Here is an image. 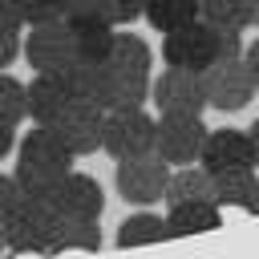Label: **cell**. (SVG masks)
Masks as SVG:
<instances>
[{
    "label": "cell",
    "mask_w": 259,
    "mask_h": 259,
    "mask_svg": "<svg viewBox=\"0 0 259 259\" xmlns=\"http://www.w3.org/2000/svg\"><path fill=\"white\" fill-rule=\"evenodd\" d=\"M198 162L206 170H223V166H255V150H251V138L247 130H206V142H202V154Z\"/></svg>",
    "instance_id": "cell-14"
},
{
    "label": "cell",
    "mask_w": 259,
    "mask_h": 259,
    "mask_svg": "<svg viewBox=\"0 0 259 259\" xmlns=\"http://www.w3.org/2000/svg\"><path fill=\"white\" fill-rule=\"evenodd\" d=\"M202 89H206V105L219 109V113H239L251 105L255 97V81L243 65V57H231V61H210L202 69Z\"/></svg>",
    "instance_id": "cell-9"
},
{
    "label": "cell",
    "mask_w": 259,
    "mask_h": 259,
    "mask_svg": "<svg viewBox=\"0 0 259 259\" xmlns=\"http://www.w3.org/2000/svg\"><path fill=\"white\" fill-rule=\"evenodd\" d=\"M12 150H16V125L0 121V158H8Z\"/></svg>",
    "instance_id": "cell-29"
},
{
    "label": "cell",
    "mask_w": 259,
    "mask_h": 259,
    "mask_svg": "<svg viewBox=\"0 0 259 259\" xmlns=\"http://www.w3.org/2000/svg\"><path fill=\"white\" fill-rule=\"evenodd\" d=\"M45 198H49V206H53L57 214L101 219V210H105V190H101V182H97L93 174H77V170H69Z\"/></svg>",
    "instance_id": "cell-12"
},
{
    "label": "cell",
    "mask_w": 259,
    "mask_h": 259,
    "mask_svg": "<svg viewBox=\"0 0 259 259\" xmlns=\"http://www.w3.org/2000/svg\"><path fill=\"white\" fill-rule=\"evenodd\" d=\"M49 130L65 142V150H69L73 158L93 154V150H101L105 109H101V105H93V101H85V97H73V101H69V105L49 121Z\"/></svg>",
    "instance_id": "cell-11"
},
{
    "label": "cell",
    "mask_w": 259,
    "mask_h": 259,
    "mask_svg": "<svg viewBox=\"0 0 259 259\" xmlns=\"http://www.w3.org/2000/svg\"><path fill=\"white\" fill-rule=\"evenodd\" d=\"M69 170H73V154L65 150V142L49 125L32 121V130L16 142V170L12 174H16L20 190L32 198H45Z\"/></svg>",
    "instance_id": "cell-1"
},
{
    "label": "cell",
    "mask_w": 259,
    "mask_h": 259,
    "mask_svg": "<svg viewBox=\"0 0 259 259\" xmlns=\"http://www.w3.org/2000/svg\"><path fill=\"white\" fill-rule=\"evenodd\" d=\"M73 97H77V85L69 73H36L28 85V117L36 125H49Z\"/></svg>",
    "instance_id": "cell-13"
},
{
    "label": "cell",
    "mask_w": 259,
    "mask_h": 259,
    "mask_svg": "<svg viewBox=\"0 0 259 259\" xmlns=\"http://www.w3.org/2000/svg\"><path fill=\"white\" fill-rule=\"evenodd\" d=\"M194 198H210L214 202V182H210V170L198 162H190V166H178V170H170V182H166V194H162V202L166 206H174V202H194Z\"/></svg>",
    "instance_id": "cell-17"
},
{
    "label": "cell",
    "mask_w": 259,
    "mask_h": 259,
    "mask_svg": "<svg viewBox=\"0 0 259 259\" xmlns=\"http://www.w3.org/2000/svg\"><path fill=\"white\" fill-rule=\"evenodd\" d=\"M20 49H24L20 32H8V28H0V69H8V65L20 57Z\"/></svg>",
    "instance_id": "cell-26"
},
{
    "label": "cell",
    "mask_w": 259,
    "mask_h": 259,
    "mask_svg": "<svg viewBox=\"0 0 259 259\" xmlns=\"http://www.w3.org/2000/svg\"><path fill=\"white\" fill-rule=\"evenodd\" d=\"M57 219H61V214L49 206V198H32V194H24V198L0 219L4 247L16 251V255H49Z\"/></svg>",
    "instance_id": "cell-3"
},
{
    "label": "cell",
    "mask_w": 259,
    "mask_h": 259,
    "mask_svg": "<svg viewBox=\"0 0 259 259\" xmlns=\"http://www.w3.org/2000/svg\"><path fill=\"white\" fill-rule=\"evenodd\" d=\"M105 61L117 77V105H146L150 101V77H154L150 45L134 32H113Z\"/></svg>",
    "instance_id": "cell-2"
},
{
    "label": "cell",
    "mask_w": 259,
    "mask_h": 259,
    "mask_svg": "<svg viewBox=\"0 0 259 259\" xmlns=\"http://www.w3.org/2000/svg\"><path fill=\"white\" fill-rule=\"evenodd\" d=\"M24 24H45V20H61L69 12V0H16Z\"/></svg>",
    "instance_id": "cell-23"
},
{
    "label": "cell",
    "mask_w": 259,
    "mask_h": 259,
    "mask_svg": "<svg viewBox=\"0 0 259 259\" xmlns=\"http://www.w3.org/2000/svg\"><path fill=\"white\" fill-rule=\"evenodd\" d=\"M0 28H8V32H20L24 28V16H20V4L16 0H0Z\"/></svg>",
    "instance_id": "cell-27"
},
{
    "label": "cell",
    "mask_w": 259,
    "mask_h": 259,
    "mask_svg": "<svg viewBox=\"0 0 259 259\" xmlns=\"http://www.w3.org/2000/svg\"><path fill=\"white\" fill-rule=\"evenodd\" d=\"M170 162H162L154 150L150 154H134V158H117V194L134 206H150V202H162L166 194V182H170Z\"/></svg>",
    "instance_id": "cell-6"
},
{
    "label": "cell",
    "mask_w": 259,
    "mask_h": 259,
    "mask_svg": "<svg viewBox=\"0 0 259 259\" xmlns=\"http://www.w3.org/2000/svg\"><path fill=\"white\" fill-rule=\"evenodd\" d=\"M61 251H101V227H97V219L61 214L57 227H53L49 255H61Z\"/></svg>",
    "instance_id": "cell-16"
},
{
    "label": "cell",
    "mask_w": 259,
    "mask_h": 259,
    "mask_svg": "<svg viewBox=\"0 0 259 259\" xmlns=\"http://www.w3.org/2000/svg\"><path fill=\"white\" fill-rule=\"evenodd\" d=\"M243 210H247V214H259V178H255V190H251V198H247Z\"/></svg>",
    "instance_id": "cell-30"
},
{
    "label": "cell",
    "mask_w": 259,
    "mask_h": 259,
    "mask_svg": "<svg viewBox=\"0 0 259 259\" xmlns=\"http://www.w3.org/2000/svg\"><path fill=\"white\" fill-rule=\"evenodd\" d=\"M150 101L158 113H198L202 117V109H206L202 73L166 65L158 77H150Z\"/></svg>",
    "instance_id": "cell-10"
},
{
    "label": "cell",
    "mask_w": 259,
    "mask_h": 259,
    "mask_svg": "<svg viewBox=\"0 0 259 259\" xmlns=\"http://www.w3.org/2000/svg\"><path fill=\"white\" fill-rule=\"evenodd\" d=\"M210 182H214V202L219 206H247L251 190H255V166H223V170H210Z\"/></svg>",
    "instance_id": "cell-18"
},
{
    "label": "cell",
    "mask_w": 259,
    "mask_h": 259,
    "mask_svg": "<svg viewBox=\"0 0 259 259\" xmlns=\"http://www.w3.org/2000/svg\"><path fill=\"white\" fill-rule=\"evenodd\" d=\"M243 65H247V73H251V81H255V89H259V36H255L251 45H243Z\"/></svg>",
    "instance_id": "cell-28"
},
{
    "label": "cell",
    "mask_w": 259,
    "mask_h": 259,
    "mask_svg": "<svg viewBox=\"0 0 259 259\" xmlns=\"http://www.w3.org/2000/svg\"><path fill=\"white\" fill-rule=\"evenodd\" d=\"M32 32L24 36V57L32 65V73H69L73 61H77V45H73V32L61 20H45V24H28Z\"/></svg>",
    "instance_id": "cell-8"
},
{
    "label": "cell",
    "mask_w": 259,
    "mask_h": 259,
    "mask_svg": "<svg viewBox=\"0 0 259 259\" xmlns=\"http://www.w3.org/2000/svg\"><path fill=\"white\" fill-rule=\"evenodd\" d=\"M198 16L214 28H239V32L251 24L247 20V0H202Z\"/></svg>",
    "instance_id": "cell-22"
},
{
    "label": "cell",
    "mask_w": 259,
    "mask_h": 259,
    "mask_svg": "<svg viewBox=\"0 0 259 259\" xmlns=\"http://www.w3.org/2000/svg\"><path fill=\"white\" fill-rule=\"evenodd\" d=\"M166 227H170V239L219 231V227H223V206H219V202H210V198L174 202V206H170V214H166Z\"/></svg>",
    "instance_id": "cell-15"
},
{
    "label": "cell",
    "mask_w": 259,
    "mask_h": 259,
    "mask_svg": "<svg viewBox=\"0 0 259 259\" xmlns=\"http://www.w3.org/2000/svg\"><path fill=\"white\" fill-rule=\"evenodd\" d=\"M24 198V190H20V182H16V174H0V219L16 206Z\"/></svg>",
    "instance_id": "cell-25"
},
{
    "label": "cell",
    "mask_w": 259,
    "mask_h": 259,
    "mask_svg": "<svg viewBox=\"0 0 259 259\" xmlns=\"http://www.w3.org/2000/svg\"><path fill=\"white\" fill-rule=\"evenodd\" d=\"M198 8H202V0H146L142 16L150 20V28L170 32V28H182V24L198 20Z\"/></svg>",
    "instance_id": "cell-20"
},
{
    "label": "cell",
    "mask_w": 259,
    "mask_h": 259,
    "mask_svg": "<svg viewBox=\"0 0 259 259\" xmlns=\"http://www.w3.org/2000/svg\"><path fill=\"white\" fill-rule=\"evenodd\" d=\"M162 61L166 65H178V69L202 73L210 61H219V28L198 16V20L182 24V28L162 32Z\"/></svg>",
    "instance_id": "cell-7"
},
{
    "label": "cell",
    "mask_w": 259,
    "mask_h": 259,
    "mask_svg": "<svg viewBox=\"0 0 259 259\" xmlns=\"http://www.w3.org/2000/svg\"><path fill=\"white\" fill-rule=\"evenodd\" d=\"M247 20L259 28V0H247Z\"/></svg>",
    "instance_id": "cell-32"
},
{
    "label": "cell",
    "mask_w": 259,
    "mask_h": 259,
    "mask_svg": "<svg viewBox=\"0 0 259 259\" xmlns=\"http://www.w3.org/2000/svg\"><path fill=\"white\" fill-rule=\"evenodd\" d=\"M166 239H170L166 219H158V214H150V210H138V214L121 219V227H117V247H121V251H130V247H150V243H166Z\"/></svg>",
    "instance_id": "cell-19"
},
{
    "label": "cell",
    "mask_w": 259,
    "mask_h": 259,
    "mask_svg": "<svg viewBox=\"0 0 259 259\" xmlns=\"http://www.w3.org/2000/svg\"><path fill=\"white\" fill-rule=\"evenodd\" d=\"M154 125H158V117L146 113V105H113V109H105L101 150L109 158L150 154L154 150Z\"/></svg>",
    "instance_id": "cell-4"
},
{
    "label": "cell",
    "mask_w": 259,
    "mask_h": 259,
    "mask_svg": "<svg viewBox=\"0 0 259 259\" xmlns=\"http://www.w3.org/2000/svg\"><path fill=\"white\" fill-rule=\"evenodd\" d=\"M28 117V85L0 69V121L20 125Z\"/></svg>",
    "instance_id": "cell-21"
},
{
    "label": "cell",
    "mask_w": 259,
    "mask_h": 259,
    "mask_svg": "<svg viewBox=\"0 0 259 259\" xmlns=\"http://www.w3.org/2000/svg\"><path fill=\"white\" fill-rule=\"evenodd\" d=\"M206 130L198 113H158V125H154V154L170 166H190L198 162L202 154V142H206Z\"/></svg>",
    "instance_id": "cell-5"
},
{
    "label": "cell",
    "mask_w": 259,
    "mask_h": 259,
    "mask_svg": "<svg viewBox=\"0 0 259 259\" xmlns=\"http://www.w3.org/2000/svg\"><path fill=\"white\" fill-rule=\"evenodd\" d=\"M247 138H251V150H255V166H259V121L247 125Z\"/></svg>",
    "instance_id": "cell-31"
},
{
    "label": "cell",
    "mask_w": 259,
    "mask_h": 259,
    "mask_svg": "<svg viewBox=\"0 0 259 259\" xmlns=\"http://www.w3.org/2000/svg\"><path fill=\"white\" fill-rule=\"evenodd\" d=\"M101 12L113 20V24H134L142 12H146V0H97Z\"/></svg>",
    "instance_id": "cell-24"
}]
</instances>
